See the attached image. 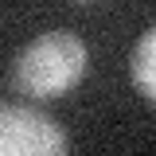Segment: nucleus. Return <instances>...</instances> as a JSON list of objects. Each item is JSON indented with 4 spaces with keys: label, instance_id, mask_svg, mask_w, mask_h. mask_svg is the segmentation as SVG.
Wrapping results in <instances>:
<instances>
[{
    "label": "nucleus",
    "instance_id": "f257e3e1",
    "mask_svg": "<svg viewBox=\"0 0 156 156\" xmlns=\"http://www.w3.org/2000/svg\"><path fill=\"white\" fill-rule=\"evenodd\" d=\"M90 70V47L74 31H43L16 55L12 86L27 98H62Z\"/></svg>",
    "mask_w": 156,
    "mask_h": 156
},
{
    "label": "nucleus",
    "instance_id": "7ed1b4c3",
    "mask_svg": "<svg viewBox=\"0 0 156 156\" xmlns=\"http://www.w3.org/2000/svg\"><path fill=\"white\" fill-rule=\"evenodd\" d=\"M129 78H133L136 94L156 98V31H144V35L133 43V55H129Z\"/></svg>",
    "mask_w": 156,
    "mask_h": 156
},
{
    "label": "nucleus",
    "instance_id": "f03ea898",
    "mask_svg": "<svg viewBox=\"0 0 156 156\" xmlns=\"http://www.w3.org/2000/svg\"><path fill=\"white\" fill-rule=\"evenodd\" d=\"M0 156H70V140L51 113L35 105H0Z\"/></svg>",
    "mask_w": 156,
    "mask_h": 156
}]
</instances>
